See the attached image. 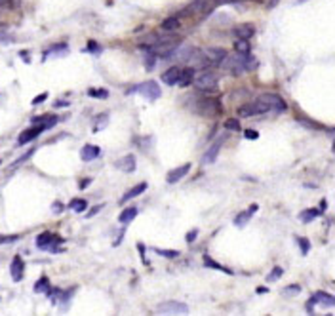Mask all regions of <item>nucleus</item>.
I'll return each instance as SVG.
<instances>
[{"label": "nucleus", "instance_id": "nucleus-14", "mask_svg": "<svg viewBox=\"0 0 335 316\" xmlns=\"http://www.w3.org/2000/svg\"><path fill=\"white\" fill-rule=\"evenodd\" d=\"M210 8H212V4H210V0H193L191 4H189V8H187V12H183L185 16H191V14H200V12H210Z\"/></svg>", "mask_w": 335, "mask_h": 316}, {"label": "nucleus", "instance_id": "nucleus-19", "mask_svg": "<svg viewBox=\"0 0 335 316\" xmlns=\"http://www.w3.org/2000/svg\"><path fill=\"white\" fill-rule=\"evenodd\" d=\"M23 269H25L23 259H21L19 255H16V257H14V261H12V267H10V271H12V278H14L16 282H19L21 278H23Z\"/></svg>", "mask_w": 335, "mask_h": 316}, {"label": "nucleus", "instance_id": "nucleus-40", "mask_svg": "<svg viewBox=\"0 0 335 316\" xmlns=\"http://www.w3.org/2000/svg\"><path fill=\"white\" fill-rule=\"evenodd\" d=\"M244 137H246V139H257L259 134H257L255 130H246V132H244Z\"/></svg>", "mask_w": 335, "mask_h": 316}, {"label": "nucleus", "instance_id": "nucleus-20", "mask_svg": "<svg viewBox=\"0 0 335 316\" xmlns=\"http://www.w3.org/2000/svg\"><path fill=\"white\" fill-rule=\"evenodd\" d=\"M137 213H139V210H137L135 206H130V208H126V210L120 211L118 221H120L122 225H128V223H132V221L137 217Z\"/></svg>", "mask_w": 335, "mask_h": 316}, {"label": "nucleus", "instance_id": "nucleus-18", "mask_svg": "<svg viewBox=\"0 0 335 316\" xmlns=\"http://www.w3.org/2000/svg\"><path fill=\"white\" fill-rule=\"evenodd\" d=\"M135 157L134 155H126L124 158H120L118 162H116V168L118 170H122V172H126V174H132L134 170H135Z\"/></svg>", "mask_w": 335, "mask_h": 316}, {"label": "nucleus", "instance_id": "nucleus-39", "mask_svg": "<svg viewBox=\"0 0 335 316\" xmlns=\"http://www.w3.org/2000/svg\"><path fill=\"white\" fill-rule=\"evenodd\" d=\"M299 292H301L299 286H293V288L290 286V288H286V290H284V295H290V293H291V295H295V293H299Z\"/></svg>", "mask_w": 335, "mask_h": 316}, {"label": "nucleus", "instance_id": "nucleus-44", "mask_svg": "<svg viewBox=\"0 0 335 316\" xmlns=\"http://www.w3.org/2000/svg\"><path fill=\"white\" fill-rule=\"evenodd\" d=\"M88 50H89V52H95V53L101 52V48H99V46H97L95 42H89V44H88Z\"/></svg>", "mask_w": 335, "mask_h": 316}, {"label": "nucleus", "instance_id": "nucleus-5", "mask_svg": "<svg viewBox=\"0 0 335 316\" xmlns=\"http://www.w3.org/2000/svg\"><path fill=\"white\" fill-rule=\"evenodd\" d=\"M268 113H270L268 107L265 105L263 101H259V99H255L251 103H246V105H242L238 109V116H246V118H249V116H261V114H268Z\"/></svg>", "mask_w": 335, "mask_h": 316}, {"label": "nucleus", "instance_id": "nucleus-16", "mask_svg": "<svg viewBox=\"0 0 335 316\" xmlns=\"http://www.w3.org/2000/svg\"><path fill=\"white\" fill-rule=\"evenodd\" d=\"M257 208H259L257 204H251V206H249V210H247V211H242V213H238V215L234 217V225H236V227H240V228L246 227L247 221L251 219V215H253V213L257 211Z\"/></svg>", "mask_w": 335, "mask_h": 316}, {"label": "nucleus", "instance_id": "nucleus-45", "mask_svg": "<svg viewBox=\"0 0 335 316\" xmlns=\"http://www.w3.org/2000/svg\"><path fill=\"white\" fill-rule=\"evenodd\" d=\"M63 208H65V206H63L61 202H53V213H61Z\"/></svg>", "mask_w": 335, "mask_h": 316}, {"label": "nucleus", "instance_id": "nucleus-7", "mask_svg": "<svg viewBox=\"0 0 335 316\" xmlns=\"http://www.w3.org/2000/svg\"><path fill=\"white\" fill-rule=\"evenodd\" d=\"M257 99L263 101L265 105L268 107L270 113H284L286 111V101L276 93H261Z\"/></svg>", "mask_w": 335, "mask_h": 316}, {"label": "nucleus", "instance_id": "nucleus-24", "mask_svg": "<svg viewBox=\"0 0 335 316\" xmlns=\"http://www.w3.org/2000/svg\"><path fill=\"white\" fill-rule=\"evenodd\" d=\"M33 122L40 124V126H44V130H48V128H53L57 124V116H53V114H42V116L33 118Z\"/></svg>", "mask_w": 335, "mask_h": 316}, {"label": "nucleus", "instance_id": "nucleus-1", "mask_svg": "<svg viewBox=\"0 0 335 316\" xmlns=\"http://www.w3.org/2000/svg\"><path fill=\"white\" fill-rule=\"evenodd\" d=\"M221 67L223 70H227L232 76H240L244 72H251V70L257 69V59L251 55V53H232V55H225V59L221 61Z\"/></svg>", "mask_w": 335, "mask_h": 316}, {"label": "nucleus", "instance_id": "nucleus-12", "mask_svg": "<svg viewBox=\"0 0 335 316\" xmlns=\"http://www.w3.org/2000/svg\"><path fill=\"white\" fill-rule=\"evenodd\" d=\"M57 242H61V238L55 236V234H52V232H42V234L36 238V246L40 248V249H50V248H52L53 244H57Z\"/></svg>", "mask_w": 335, "mask_h": 316}, {"label": "nucleus", "instance_id": "nucleus-13", "mask_svg": "<svg viewBox=\"0 0 335 316\" xmlns=\"http://www.w3.org/2000/svg\"><path fill=\"white\" fill-rule=\"evenodd\" d=\"M189 170H191V164H183V166H179V168H176V170H172V172H168V176H166V181L168 183H177V181H181L183 177L189 174Z\"/></svg>", "mask_w": 335, "mask_h": 316}, {"label": "nucleus", "instance_id": "nucleus-50", "mask_svg": "<svg viewBox=\"0 0 335 316\" xmlns=\"http://www.w3.org/2000/svg\"><path fill=\"white\" fill-rule=\"evenodd\" d=\"M8 4H10V0H0V10H2V8H6Z\"/></svg>", "mask_w": 335, "mask_h": 316}, {"label": "nucleus", "instance_id": "nucleus-51", "mask_svg": "<svg viewBox=\"0 0 335 316\" xmlns=\"http://www.w3.org/2000/svg\"><path fill=\"white\" fill-rule=\"evenodd\" d=\"M257 293H267V288H257Z\"/></svg>", "mask_w": 335, "mask_h": 316}, {"label": "nucleus", "instance_id": "nucleus-28", "mask_svg": "<svg viewBox=\"0 0 335 316\" xmlns=\"http://www.w3.org/2000/svg\"><path fill=\"white\" fill-rule=\"evenodd\" d=\"M69 208H71L72 211H76V213H82V211L88 208V202H86L84 198H74V200H71Z\"/></svg>", "mask_w": 335, "mask_h": 316}, {"label": "nucleus", "instance_id": "nucleus-32", "mask_svg": "<svg viewBox=\"0 0 335 316\" xmlns=\"http://www.w3.org/2000/svg\"><path fill=\"white\" fill-rule=\"evenodd\" d=\"M282 274H284L282 267H274V269H272V272L267 276V282H268V284H272V282L280 280V278H282Z\"/></svg>", "mask_w": 335, "mask_h": 316}, {"label": "nucleus", "instance_id": "nucleus-42", "mask_svg": "<svg viewBox=\"0 0 335 316\" xmlns=\"http://www.w3.org/2000/svg\"><path fill=\"white\" fill-rule=\"evenodd\" d=\"M196 234H198V230H196V228L189 230V234H187V242H189V244H193L194 238H196Z\"/></svg>", "mask_w": 335, "mask_h": 316}, {"label": "nucleus", "instance_id": "nucleus-8", "mask_svg": "<svg viewBox=\"0 0 335 316\" xmlns=\"http://www.w3.org/2000/svg\"><path fill=\"white\" fill-rule=\"evenodd\" d=\"M314 305H322V307H330V309H332L335 305V297L332 293H326V292H316V293L311 297V301H309V311H313Z\"/></svg>", "mask_w": 335, "mask_h": 316}, {"label": "nucleus", "instance_id": "nucleus-47", "mask_svg": "<svg viewBox=\"0 0 335 316\" xmlns=\"http://www.w3.org/2000/svg\"><path fill=\"white\" fill-rule=\"evenodd\" d=\"M278 2H280V0H268V10H274Z\"/></svg>", "mask_w": 335, "mask_h": 316}, {"label": "nucleus", "instance_id": "nucleus-35", "mask_svg": "<svg viewBox=\"0 0 335 316\" xmlns=\"http://www.w3.org/2000/svg\"><path fill=\"white\" fill-rule=\"evenodd\" d=\"M297 244H299V248H301V253H303V255H307V253H309V249H311V242H309L307 238L297 236Z\"/></svg>", "mask_w": 335, "mask_h": 316}, {"label": "nucleus", "instance_id": "nucleus-30", "mask_svg": "<svg viewBox=\"0 0 335 316\" xmlns=\"http://www.w3.org/2000/svg\"><path fill=\"white\" fill-rule=\"evenodd\" d=\"M204 265H206V267H210V269H215V271H223V272H227V274H232V271H230V269H225L223 265L215 263L210 255H204Z\"/></svg>", "mask_w": 335, "mask_h": 316}, {"label": "nucleus", "instance_id": "nucleus-34", "mask_svg": "<svg viewBox=\"0 0 335 316\" xmlns=\"http://www.w3.org/2000/svg\"><path fill=\"white\" fill-rule=\"evenodd\" d=\"M234 50L240 53H247L251 48H249V42H247V40H236V42H234Z\"/></svg>", "mask_w": 335, "mask_h": 316}, {"label": "nucleus", "instance_id": "nucleus-43", "mask_svg": "<svg viewBox=\"0 0 335 316\" xmlns=\"http://www.w3.org/2000/svg\"><path fill=\"white\" fill-rule=\"evenodd\" d=\"M18 236H4V234H0V244H6V242H14Z\"/></svg>", "mask_w": 335, "mask_h": 316}, {"label": "nucleus", "instance_id": "nucleus-38", "mask_svg": "<svg viewBox=\"0 0 335 316\" xmlns=\"http://www.w3.org/2000/svg\"><path fill=\"white\" fill-rule=\"evenodd\" d=\"M156 253L162 255V257H172V259L179 255V251H177V249H156Z\"/></svg>", "mask_w": 335, "mask_h": 316}, {"label": "nucleus", "instance_id": "nucleus-48", "mask_svg": "<svg viewBox=\"0 0 335 316\" xmlns=\"http://www.w3.org/2000/svg\"><path fill=\"white\" fill-rule=\"evenodd\" d=\"M326 206H328V204H326V200H322V202H320V206H318V210H320L322 213H324V210H326Z\"/></svg>", "mask_w": 335, "mask_h": 316}, {"label": "nucleus", "instance_id": "nucleus-27", "mask_svg": "<svg viewBox=\"0 0 335 316\" xmlns=\"http://www.w3.org/2000/svg\"><path fill=\"white\" fill-rule=\"evenodd\" d=\"M320 213H322L320 210H305V211H301V213H299L301 223H311L313 219H316Z\"/></svg>", "mask_w": 335, "mask_h": 316}, {"label": "nucleus", "instance_id": "nucleus-26", "mask_svg": "<svg viewBox=\"0 0 335 316\" xmlns=\"http://www.w3.org/2000/svg\"><path fill=\"white\" fill-rule=\"evenodd\" d=\"M143 63H145V69L153 70L155 69V65H156V53L151 52V50H147L145 55H143Z\"/></svg>", "mask_w": 335, "mask_h": 316}, {"label": "nucleus", "instance_id": "nucleus-6", "mask_svg": "<svg viewBox=\"0 0 335 316\" xmlns=\"http://www.w3.org/2000/svg\"><path fill=\"white\" fill-rule=\"evenodd\" d=\"M155 313L156 315H187L189 307L185 303H179V301H166V303H160L155 309Z\"/></svg>", "mask_w": 335, "mask_h": 316}, {"label": "nucleus", "instance_id": "nucleus-29", "mask_svg": "<svg viewBox=\"0 0 335 316\" xmlns=\"http://www.w3.org/2000/svg\"><path fill=\"white\" fill-rule=\"evenodd\" d=\"M107 124H109V113H101V114L95 118V124H93V134H95V132H101Z\"/></svg>", "mask_w": 335, "mask_h": 316}, {"label": "nucleus", "instance_id": "nucleus-2", "mask_svg": "<svg viewBox=\"0 0 335 316\" xmlns=\"http://www.w3.org/2000/svg\"><path fill=\"white\" fill-rule=\"evenodd\" d=\"M191 84H193L200 93H213V91H217L219 80H217L215 72H212V70H208V69H202L198 74L194 72L193 82H191Z\"/></svg>", "mask_w": 335, "mask_h": 316}, {"label": "nucleus", "instance_id": "nucleus-22", "mask_svg": "<svg viewBox=\"0 0 335 316\" xmlns=\"http://www.w3.org/2000/svg\"><path fill=\"white\" fill-rule=\"evenodd\" d=\"M99 157V147L97 145H86V147H82V153H80V158L84 160V162H91L93 158Z\"/></svg>", "mask_w": 335, "mask_h": 316}, {"label": "nucleus", "instance_id": "nucleus-33", "mask_svg": "<svg viewBox=\"0 0 335 316\" xmlns=\"http://www.w3.org/2000/svg\"><path fill=\"white\" fill-rule=\"evenodd\" d=\"M67 50H69V48H67V44H57V46H53V48H50V50H46V52H44V59H46V57H50L52 53H65Z\"/></svg>", "mask_w": 335, "mask_h": 316}, {"label": "nucleus", "instance_id": "nucleus-36", "mask_svg": "<svg viewBox=\"0 0 335 316\" xmlns=\"http://www.w3.org/2000/svg\"><path fill=\"white\" fill-rule=\"evenodd\" d=\"M225 128H227L229 132H240V122H238L236 118H229V120L225 122Z\"/></svg>", "mask_w": 335, "mask_h": 316}, {"label": "nucleus", "instance_id": "nucleus-21", "mask_svg": "<svg viewBox=\"0 0 335 316\" xmlns=\"http://www.w3.org/2000/svg\"><path fill=\"white\" fill-rule=\"evenodd\" d=\"M145 191H147V183H139V185H135L134 189H130V191L124 194L122 198H120V204H124V202H130L132 198H137V196H139L141 193H145Z\"/></svg>", "mask_w": 335, "mask_h": 316}, {"label": "nucleus", "instance_id": "nucleus-46", "mask_svg": "<svg viewBox=\"0 0 335 316\" xmlns=\"http://www.w3.org/2000/svg\"><path fill=\"white\" fill-rule=\"evenodd\" d=\"M101 208H103V206H95V208H93V210H89L88 213H86V217H93V215H95V213H97V211L101 210Z\"/></svg>", "mask_w": 335, "mask_h": 316}, {"label": "nucleus", "instance_id": "nucleus-3", "mask_svg": "<svg viewBox=\"0 0 335 316\" xmlns=\"http://www.w3.org/2000/svg\"><path fill=\"white\" fill-rule=\"evenodd\" d=\"M194 111L204 118H217L221 114V101L215 97H196Z\"/></svg>", "mask_w": 335, "mask_h": 316}, {"label": "nucleus", "instance_id": "nucleus-31", "mask_svg": "<svg viewBox=\"0 0 335 316\" xmlns=\"http://www.w3.org/2000/svg\"><path fill=\"white\" fill-rule=\"evenodd\" d=\"M50 290V280L46 278V276H42L40 280L36 282V286H35V292L36 293H46Z\"/></svg>", "mask_w": 335, "mask_h": 316}, {"label": "nucleus", "instance_id": "nucleus-11", "mask_svg": "<svg viewBox=\"0 0 335 316\" xmlns=\"http://www.w3.org/2000/svg\"><path fill=\"white\" fill-rule=\"evenodd\" d=\"M44 132V126H40V124H36V126H33V128H29V130H25V132H21V135H19L18 143L19 145H25V143H29V141L36 139L40 134Z\"/></svg>", "mask_w": 335, "mask_h": 316}, {"label": "nucleus", "instance_id": "nucleus-25", "mask_svg": "<svg viewBox=\"0 0 335 316\" xmlns=\"http://www.w3.org/2000/svg\"><path fill=\"white\" fill-rule=\"evenodd\" d=\"M179 25H181L179 16H172V18H168V19H164V21H162V29H164V31H177V29H179Z\"/></svg>", "mask_w": 335, "mask_h": 316}, {"label": "nucleus", "instance_id": "nucleus-49", "mask_svg": "<svg viewBox=\"0 0 335 316\" xmlns=\"http://www.w3.org/2000/svg\"><path fill=\"white\" fill-rule=\"evenodd\" d=\"M67 105H69V101H61V99L55 101V107H67Z\"/></svg>", "mask_w": 335, "mask_h": 316}, {"label": "nucleus", "instance_id": "nucleus-10", "mask_svg": "<svg viewBox=\"0 0 335 316\" xmlns=\"http://www.w3.org/2000/svg\"><path fill=\"white\" fill-rule=\"evenodd\" d=\"M232 35L236 36L238 40H249L251 36L255 35V29L251 23H242V25H236L232 29Z\"/></svg>", "mask_w": 335, "mask_h": 316}, {"label": "nucleus", "instance_id": "nucleus-23", "mask_svg": "<svg viewBox=\"0 0 335 316\" xmlns=\"http://www.w3.org/2000/svg\"><path fill=\"white\" fill-rule=\"evenodd\" d=\"M193 76H194L193 67H185V69H181V76H179V82H177V86H181V88L189 86V84L193 82Z\"/></svg>", "mask_w": 335, "mask_h": 316}, {"label": "nucleus", "instance_id": "nucleus-4", "mask_svg": "<svg viewBox=\"0 0 335 316\" xmlns=\"http://www.w3.org/2000/svg\"><path fill=\"white\" fill-rule=\"evenodd\" d=\"M130 93H139L147 101H156L160 95H162V90H160V86L155 80H147V82L137 84L135 88L130 90Z\"/></svg>", "mask_w": 335, "mask_h": 316}, {"label": "nucleus", "instance_id": "nucleus-41", "mask_svg": "<svg viewBox=\"0 0 335 316\" xmlns=\"http://www.w3.org/2000/svg\"><path fill=\"white\" fill-rule=\"evenodd\" d=\"M46 97H48V93H46V91H44V93H40V95H36L35 99H33V105H40V103H42Z\"/></svg>", "mask_w": 335, "mask_h": 316}, {"label": "nucleus", "instance_id": "nucleus-9", "mask_svg": "<svg viewBox=\"0 0 335 316\" xmlns=\"http://www.w3.org/2000/svg\"><path fill=\"white\" fill-rule=\"evenodd\" d=\"M202 53H204V57H206V61L210 65H221V61L227 55V50H223V48H206V50H202Z\"/></svg>", "mask_w": 335, "mask_h": 316}, {"label": "nucleus", "instance_id": "nucleus-37", "mask_svg": "<svg viewBox=\"0 0 335 316\" xmlns=\"http://www.w3.org/2000/svg\"><path fill=\"white\" fill-rule=\"evenodd\" d=\"M88 95L89 97H101V99H105V97H109V91H105V90H88Z\"/></svg>", "mask_w": 335, "mask_h": 316}, {"label": "nucleus", "instance_id": "nucleus-15", "mask_svg": "<svg viewBox=\"0 0 335 316\" xmlns=\"http://www.w3.org/2000/svg\"><path fill=\"white\" fill-rule=\"evenodd\" d=\"M179 76H181V67H170V69L162 74V82L166 86H177Z\"/></svg>", "mask_w": 335, "mask_h": 316}, {"label": "nucleus", "instance_id": "nucleus-17", "mask_svg": "<svg viewBox=\"0 0 335 316\" xmlns=\"http://www.w3.org/2000/svg\"><path fill=\"white\" fill-rule=\"evenodd\" d=\"M221 145H223V139H219L217 143H213L212 147L206 151V155L202 157V164H213L215 162V158H217V155H219V151H221Z\"/></svg>", "mask_w": 335, "mask_h": 316}]
</instances>
